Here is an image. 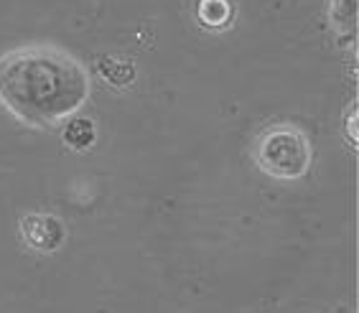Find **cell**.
I'll return each instance as SVG.
<instances>
[{
  "instance_id": "6da1fadb",
  "label": "cell",
  "mask_w": 359,
  "mask_h": 313,
  "mask_svg": "<svg viewBox=\"0 0 359 313\" xmlns=\"http://www.w3.org/2000/svg\"><path fill=\"white\" fill-rule=\"evenodd\" d=\"M87 95L84 67L59 49L26 46L0 59V99L26 123H59L74 115Z\"/></svg>"
},
{
  "instance_id": "7a4b0ae2",
  "label": "cell",
  "mask_w": 359,
  "mask_h": 313,
  "mask_svg": "<svg viewBox=\"0 0 359 313\" xmlns=\"http://www.w3.org/2000/svg\"><path fill=\"white\" fill-rule=\"evenodd\" d=\"M257 163L273 179L293 181L311 166V146L298 127L276 125L257 143Z\"/></svg>"
},
{
  "instance_id": "3957f363",
  "label": "cell",
  "mask_w": 359,
  "mask_h": 313,
  "mask_svg": "<svg viewBox=\"0 0 359 313\" xmlns=\"http://www.w3.org/2000/svg\"><path fill=\"white\" fill-rule=\"evenodd\" d=\"M21 232L26 237V242L39 252H54L62 247L67 239L62 222L56 216L48 214H28L21 222Z\"/></svg>"
},
{
  "instance_id": "277c9868",
  "label": "cell",
  "mask_w": 359,
  "mask_h": 313,
  "mask_svg": "<svg viewBox=\"0 0 359 313\" xmlns=\"http://www.w3.org/2000/svg\"><path fill=\"white\" fill-rule=\"evenodd\" d=\"M95 138H97L95 123L87 118H74L64 127V140H67V146L74 148V151H87V148L95 143Z\"/></svg>"
}]
</instances>
